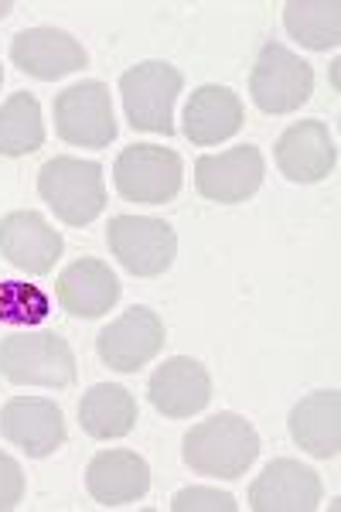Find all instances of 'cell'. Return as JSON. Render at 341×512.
<instances>
[{
    "label": "cell",
    "instance_id": "obj_10",
    "mask_svg": "<svg viewBox=\"0 0 341 512\" xmlns=\"http://www.w3.org/2000/svg\"><path fill=\"white\" fill-rule=\"evenodd\" d=\"M263 185V154L260 147L243 144L226 154H205L195 164V188L202 198L219 205L246 202Z\"/></svg>",
    "mask_w": 341,
    "mask_h": 512
},
{
    "label": "cell",
    "instance_id": "obj_9",
    "mask_svg": "<svg viewBox=\"0 0 341 512\" xmlns=\"http://www.w3.org/2000/svg\"><path fill=\"white\" fill-rule=\"evenodd\" d=\"M164 349V321L151 308H130L99 332L96 352L116 373H137Z\"/></svg>",
    "mask_w": 341,
    "mask_h": 512
},
{
    "label": "cell",
    "instance_id": "obj_13",
    "mask_svg": "<svg viewBox=\"0 0 341 512\" xmlns=\"http://www.w3.org/2000/svg\"><path fill=\"white\" fill-rule=\"evenodd\" d=\"M151 403L157 414L181 420L191 414H202L212 400V379L209 369L198 359H188V355H174L164 366H157V373L151 376Z\"/></svg>",
    "mask_w": 341,
    "mask_h": 512
},
{
    "label": "cell",
    "instance_id": "obj_12",
    "mask_svg": "<svg viewBox=\"0 0 341 512\" xmlns=\"http://www.w3.org/2000/svg\"><path fill=\"white\" fill-rule=\"evenodd\" d=\"M62 250L65 243L58 236V229L48 226L38 212H11V216L0 219V256L11 267L24 270V274H48Z\"/></svg>",
    "mask_w": 341,
    "mask_h": 512
},
{
    "label": "cell",
    "instance_id": "obj_27",
    "mask_svg": "<svg viewBox=\"0 0 341 512\" xmlns=\"http://www.w3.org/2000/svg\"><path fill=\"white\" fill-rule=\"evenodd\" d=\"M11 11H14L11 0H0V18H7V14H11Z\"/></svg>",
    "mask_w": 341,
    "mask_h": 512
},
{
    "label": "cell",
    "instance_id": "obj_17",
    "mask_svg": "<svg viewBox=\"0 0 341 512\" xmlns=\"http://www.w3.org/2000/svg\"><path fill=\"white\" fill-rule=\"evenodd\" d=\"M86 489L106 509L127 506L151 489V468L137 451H99L86 468Z\"/></svg>",
    "mask_w": 341,
    "mask_h": 512
},
{
    "label": "cell",
    "instance_id": "obj_26",
    "mask_svg": "<svg viewBox=\"0 0 341 512\" xmlns=\"http://www.w3.org/2000/svg\"><path fill=\"white\" fill-rule=\"evenodd\" d=\"M24 499V475L11 454L0 451V512L14 509Z\"/></svg>",
    "mask_w": 341,
    "mask_h": 512
},
{
    "label": "cell",
    "instance_id": "obj_2",
    "mask_svg": "<svg viewBox=\"0 0 341 512\" xmlns=\"http://www.w3.org/2000/svg\"><path fill=\"white\" fill-rule=\"evenodd\" d=\"M0 376L18 386L69 390L76 383V355L55 332H21L0 342Z\"/></svg>",
    "mask_w": 341,
    "mask_h": 512
},
{
    "label": "cell",
    "instance_id": "obj_18",
    "mask_svg": "<svg viewBox=\"0 0 341 512\" xmlns=\"http://www.w3.org/2000/svg\"><path fill=\"white\" fill-rule=\"evenodd\" d=\"M58 304L76 318H99L120 301V280L103 260H76L55 284Z\"/></svg>",
    "mask_w": 341,
    "mask_h": 512
},
{
    "label": "cell",
    "instance_id": "obj_14",
    "mask_svg": "<svg viewBox=\"0 0 341 512\" xmlns=\"http://www.w3.org/2000/svg\"><path fill=\"white\" fill-rule=\"evenodd\" d=\"M0 431L31 458H48L65 444V420L52 400L41 396H14L0 410Z\"/></svg>",
    "mask_w": 341,
    "mask_h": 512
},
{
    "label": "cell",
    "instance_id": "obj_5",
    "mask_svg": "<svg viewBox=\"0 0 341 512\" xmlns=\"http://www.w3.org/2000/svg\"><path fill=\"white\" fill-rule=\"evenodd\" d=\"M181 175H185V164L178 154L157 144H133L113 164L116 192L140 205L171 202L181 192Z\"/></svg>",
    "mask_w": 341,
    "mask_h": 512
},
{
    "label": "cell",
    "instance_id": "obj_6",
    "mask_svg": "<svg viewBox=\"0 0 341 512\" xmlns=\"http://www.w3.org/2000/svg\"><path fill=\"white\" fill-rule=\"evenodd\" d=\"M249 93L263 113H294L314 93V72L304 59H297L284 45H263L256 55L253 76H249Z\"/></svg>",
    "mask_w": 341,
    "mask_h": 512
},
{
    "label": "cell",
    "instance_id": "obj_15",
    "mask_svg": "<svg viewBox=\"0 0 341 512\" xmlns=\"http://www.w3.org/2000/svg\"><path fill=\"white\" fill-rule=\"evenodd\" d=\"M11 62L21 72L41 82H55L62 76L86 69L89 55L72 35L58 28H28L11 41Z\"/></svg>",
    "mask_w": 341,
    "mask_h": 512
},
{
    "label": "cell",
    "instance_id": "obj_22",
    "mask_svg": "<svg viewBox=\"0 0 341 512\" xmlns=\"http://www.w3.org/2000/svg\"><path fill=\"white\" fill-rule=\"evenodd\" d=\"M287 31L311 52H328L341 41V4L338 0H290L284 7Z\"/></svg>",
    "mask_w": 341,
    "mask_h": 512
},
{
    "label": "cell",
    "instance_id": "obj_8",
    "mask_svg": "<svg viewBox=\"0 0 341 512\" xmlns=\"http://www.w3.org/2000/svg\"><path fill=\"white\" fill-rule=\"evenodd\" d=\"M55 130L65 144L110 147L116 137L110 89L103 82H79L55 96Z\"/></svg>",
    "mask_w": 341,
    "mask_h": 512
},
{
    "label": "cell",
    "instance_id": "obj_1",
    "mask_svg": "<svg viewBox=\"0 0 341 512\" xmlns=\"http://www.w3.org/2000/svg\"><path fill=\"white\" fill-rule=\"evenodd\" d=\"M181 458L195 475L209 478H239L260 458V434L239 414H215L185 434Z\"/></svg>",
    "mask_w": 341,
    "mask_h": 512
},
{
    "label": "cell",
    "instance_id": "obj_21",
    "mask_svg": "<svg viewBox=\"0 0 341 512\" xmlns=\"http://www.w3.org/2000/svg\"><path fill=\"white\" fill-rule=\"evenodd\" d=\"M82 431L96 441H113V437H127L137 424V400L130 390L113 383L93 386L79 403Z\"/></svg>",
    "mask_w": 341,
    "mask_h": 512
},
{
    "label": "cell",
    "instance_id": "obj_11",
    "mask_svg": "<svg viewBox=\"0 0 341 512\" xmlns=\"http://www.w3.org/2000/svg\"><path fill=\"white\" fill-rule=\"evenodd\" d=\"M321 478L314 468L294 458H277L249 489V506L256 512H314L321 502Z\"/></svg>",
    "mask_w": 341,
    "mask_h": 512
},
{
    "label": "cell",
    "instance_id": "obj_23",
    "mask_svg": "<svg viewBox=\"0 0 341 512\" xmlns=\"http://www.w3.org/2000/svg\"><path fill=\"white\" fill-rule=\"evenodd\" d=\"M45 144L41 106L31 93H14L0 106V158H24Z\"/></svg>",
    "mask_w": 341,
    "mask_h": 512
},
{
    "label": "cell",
    "instance_id": "obj_25",
    "mask_svg": "<svg viewBox=\"0 0 341 512\" xmlns=\"http://www.w3.org/2000/svg\"><path fill=\"white\" fill-rule=\"evenodd\" d=\"M174 512H236L239 502L219 489H181L171 499Z\"/></svg>",
    "mask_w": 341,
    "mask_h": 512
},
{
    "label": "cell",
    "instance_id": "obj_19",
    "mask_svg": "<svg viewBox=\"0 0 341 512\" xmlns=\"http://www.w3.org/2000/svg\"><path fill=\"white\" fill-rule=\"evenodd\" d=\"M243 130V103L229 86L195 89L185 106V137L198 147H212Z\"/></svg>",
    "mask_w": 341,
    "mask_h": 512
},
{
    "label": "cell",
    "instance_id": "obj_28",
    "mask_svg": "<svg viewBox=\"0 0 341 512\" xmlns=\"http://www.w3.org/2000/svg\"><path fill=\"white\" fill-rule=\"evenodd\" d=\"M0 82H4V69H0Z\"/></svg>",
    "mask_w": 341,
    "mask_h": 512
},
{
    "label": "cell",
    "instance_id": "obj_16",
    "mask_svg": "<svg viewBox=\"0 0 341 512\" xmlns=\"http://www.w3.org/2000/svg\"><path fill=\"white\" fill-rule=\"evenodd\" d=\"M338 151L328 127L318 120H301L277 140V168L297 185H314L335 171Z\"/></svg>",
    "mask_w": 341,
    "mask_h": 512
},
{
    "label": "cell",
    "instance_id": "obj_24",
    "mask_svg": "<svg viewBox=\"0 0 341 512\" xmlns=\"http://www.w3.org/2000/svg\"><path fill=\"white\" fill-rule=\"evenodd\" d=\"M45 318H48V297L35 284H18V280H4L0 284V321L38 325Z\"/></svg>",
    "mask_w": 341,
    "mask_h": 512
},
{
    "label": "cell",
    "instance_id": "obj_4",
    "mask_svg": "<svg viewBox=\"0 0 341 512\" xmlns=\"http://www.w3.org/2000/svg\"><path fill=\"white\" fill-rule=\"evenodd\" d=\"M181 72L168 62H140L123 72L120 93L123 110L133 130H147V134H174V99H178Z\"/></svg>",
    "mask_w": 341,
    "mask_h": 512
},
{
    "label": "cell",
    "instance_id": "obj_20",
    "mask_svg": "<svg viewBox=\"0 0 341 512\" xmlns=\"http://www.w3.org/2000/svg\"><path fill=\"white\" fill-rule=\"evenodd\" d=\"M290 437L311 458H335L341 448V396L338 390H318L290 410Z\"/></svg>",
    "mask_w": 341,
    "mask_h": 512
},
{
    "label": "cell",
    "instance_id": "obj_3",
    "mask_svg": "<svg viewBox=\"0 0 341 512\" xmlns=\"http://www.w3.org/2000/svg\"><path fill=\"white\" fill-rule=\"evenodd\" d=\"M38 192L65 226H89L106 209V181L96 161L52 158L38 171Z\"/></svg>",
    "mask_w": 341,
    "mask_h": 512
},
{
    "label": "cell",
    "instance_id": "obj_7",
    "mask_svg": "<svg viewBox=\"0 0 341 512\" xmlns=\"http://www.w3.org/2000/svg\"><path fill=\"white\" fill-rule=\"evenodd\" d=\"M110 253L133 277H161L178 256V236L164 219L116 216L106 229Z\"/></svg>",
    "mask_w": 341,
    "mask_h": 512
}]
</instances>
